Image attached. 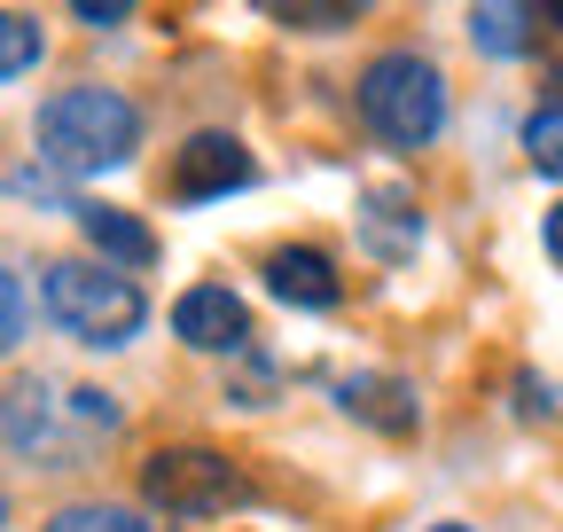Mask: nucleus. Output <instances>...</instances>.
Returning <instances> with one entry per match:
<instances>
[{
    "label": "nucleus",
    "mask_w": 563,
    "mask_h": 532,
    "mask_svg": "<svg viewBox=\"0 0 563 532\" xmlns=\"http://www.w3.org/2000/svg\"><path fill=\"white\" fill-rule=\"evenodd\" d=\"M47 313L70 329L79 345L95 353H118L141 337V321H150V298L133 290V275H118V266H79V258H55L47 266Z\"/></svg>",
    "instance_id": "nucleus-2"
},
{
    "label": "nucleus",
    "mask_w": 563,
    "mask_h": 532,
    "mask_svg": "<svg viewBox=\"0 0 563 532\" xmlns=\"http://www.w3.org/2000/svg\"><path fill=\"white\" fill-rule=\"evenodd\" d=\"M336 408L361 415V423H376V431H391V439L422 423L415 384H399V376H344V384H336Z\"/></svg>",
    "instance_id": "nucleus-8"
},
{
    "label": "nucleus",
    "mask_w": 563,
    "mask_h": 532,
    "mask_svg": "<svg viewBox=\"0 0 563 532\" xmlns=\"http://www.w3.org/2000/svg\"><path fill=\"white\" fill-rule=\"evenodd\" d=\"M525 157H532V173L563 180V102H548V110L525 118Z\"/></svg>",
    "instance_id": "nucleus-15"
},
{
    "label": "nucleus",
    "mask_w": 563,
    "mask_h": 532,
    "mask_svg": "<svg viewBox=\"0 0 563 532\" xmlns=\"http://www.w3.org/2000/svg\"><path fill=\"white\" fill-rule=\"evenodd\" d=\"M9 454L16 462H40L47 454V470H63V446H55V408H47V391L40 384H9Z\"/></svg>",
    "instance_id": "nucleus-10"
},
{
    "label": "nucleus",
    "mask_w": 563,
    "mask_h": 532,
    "mask_svg": "<svg viewBox=\"0 0 563 532\" xmlns=\"http://www.w3.org/2000/svg\"><path fill=\"white\" fill-rule=\"evenodd\" d=\"M431 532H470V524H431Z\"/></svg>",
    "instance_id": "nucleus-23"
},
{
    "label": "nucleus",
    "mask_w": 563,
    "mask_h": 532,
    "mask_svg": "<svg viewBox=\"0 0 563 532\" xmlns=\"http://www.w3.org/2000/svg\"><path fill=\"white\" fill-rule=\"evenodd\" d=\"M141 501L165 509L173 524H203V517L251 509V478L228 454H211V446H157L150 462H141Z\"/></svg>",
    "instance_id": "nucleus-4"
},
{
    "label": "nucleus",
    "mask_w": 563,
    "mask_h": 532,
    "mask_svg": "<svg viewBox=\"0 0 563 532\" xmlns=\"http://www.w3.org/2000/svg\"><path fill=\"white\" fill-rule=\"evenodd\" d=\"M251 180H258V165H251V149L235 133H196V142L173 157V196L180 204H211V196H235Z\"/></svg>",
    "instance_id": "nucleus-5"
},
{
    "label": "nucleus",
    "mask_w": 563,
    "mask_h": 532,
    "mask_svg": "<svg viewBox=\"0 0 563 532\" xmlns=\"http://www.w3.org/2000/svg\"><path fill=\"white\" fill-rule=\"evenodd\" d=\"M548 87H555V102H563V71H555V79H548Z\"/></svg>",
    "instance_id": "nucleus-22"
},
{
    "label": "nucleus",
    "mask_w": 563,
    "mask_h": 532,
    "mask_svg": "<svg viewBox=\"0 0 563 532\" xmlns=\"http://www.w3.org/2000/svg\"><path fill=\"white\" fill-rule=\"evenodd\" d=\"M361 235H368V251H376V258H407V251H415V235H422V220H415V204H407L399 188H368Z\"/></svg>",
    "instance_id": "nucleus-12"
},
{
    "label": "nucleus",
    "mask_w": 563,
    "mask_h": 532,
    "mask_svg": "<svg viewBox=\"0 0 563 532\" xmlns=\"http://www.w3.org/2000/svg\"><path fill=\"white\" fill-rule=\"evenodd\" d=\"M70 16L95 24V32H110V24H125V16H133V0H70Z\"/></svg>",
    "instance_id": "nucleus-18"
},
{
    "label": "nucleus",
    "mask_w": 563,
    "mask_h": 532,
    "mask_svg": "<svg viewBox=\"0 0 563 532\" xmlns=\"http://www.w3.org/2000/svg\"><path fill=\"white\" fill-rule=\"evenodd\" d=\"M266 290H274L282 306H298V313H329V306L344 298L336 266H329L313 243H282V251L266 258Z\"/></svg>",
    "instance_id": "nucleus-7"
},
{
    "label": "nucleus",
    "mask_w": 563,
    "mask_h": 532,
    "mask_svg": "<svg viewBox=\"0 0 563 532\" xmlns=\"http://www.w3.org/2000/svg\"><path fill=\"white\" fill-rule=\"evenodd\" d=\"M361 118L384 133L391 149H431L439 142V125H446V79H439V63H422V55H376L368 71H361Z\"/></svg>",
    "instance_id": "nucleus-3"
},
{
    "label": "nucleus",
    "mask_w": 563,
    "mask_h": 532,
    "mask_svg": "<svg viewBox=\"0 0 563 532\" xmlns=\"http://www.w3.org/2000/svg\"><path fill=\"white\" fill-rule=\"evenodd\" d=\"M173 337L196 345V353H243L251 345V313L228 282H196L173 298Z\"/></svg>",
    "instance_id": "nucleus-6"
},
{
    "label": "nucleus",
    "mask_w": 563,
    "mask_h": 532,
    "mask_svg": "<svg viewBox=\"0 0 563 532\" xmlns=\"http://www.w3.org/2000/svg\"><path fill=\"white\" fill-rule=\"evenodd\" d=\"M40 24L24 16V9H9V16H0V71H9V79H24L32 71V63H40Z\"/></svg>",
    "instance_id": "nucleus-16"
},
{
    "label": "nucleus",
    "mask_w": 563,
    "mask_h": 532,
    "mask_svg": "<svg viewBox=\"0 0 563 532\" xmlns=\"http://www.w3.org/2000/svg\"><path fill=\"white\" fill-rule=\"evenodd\" d=\"M548 258H555V266H563V204H555V212H548Z\"/></svg>",
    "instance_id": "nucleus-20"
},
{
    "label": "nucleus",
    "mask_w": 563,
    "mask_h": 532,
    "mask_svg": "<svg viewBox=\"0 0 563 532\" xmlns=\"http://www.w3.org/2000/svg\"><path fill=\"white\" fill-rule=\"evenodd\" d=\"M47 532H173V524H150V517H133V509H110V501H79V509L47 517Z\"/></svg>",
    "instance_id": "nucleus-14"
},
{
    "label": "nucleus",
    "mask_w": 563,
    "mask_h": 532,
    "mask_svg": "<svg viewBox=\"0 0 563 532\" xmlns=\"http://www.w3.org/2000/svg\"><path fill=\"white\" fill-rule=\"evenodd\" d=\"M470 40L493 63H517L532 47V0H477V9H470Z\"/></svg>",
    "instance_id": "nucleus-11"
},
{
    "label": "nucleus",
    "mask_w": 563,
    "mask_h": 532,
    "mask_svg": "<svg viewBox=\"0 0 563 532\" xmlns=\"http://www.w3.org/2000/svg\"><path fill=\"white\" fill-rule=\"evenodd\" d=\"M32 142H40V165L55 173H110L141 149V110L118 95V87H63L40 102L32 118Z\"/></svg>",
    "instance_id": "nucleus-1"
},
{
    "label": "nucleus",
    "mask_w": 563,
    "mask_h": 532,
    "mask_svg": "<svg viewBox=\"0 0 563 532\" xmlns=\"http://www.w3.org/2000/svg\"><path fill=\"white\" fill-rule=\"evenodd\" d=\"M540 16H548V24H555V32H563V0H540Z\"/></svg>",
    "instance_id": "nucleus-21"
},
{
    "label": "nucleus",
    "mask_w": 563,
    "mask_h": 532,
    "mask_svg": "<svg viewBox=\"0 0 563 532\" xmlns=\"http://www.w3.org/2000/svg\"><path fill=\"white\" fill-rule=\"evenodd\" d=\"M79 212V235L110 258V266H157V235L141 228L133 212H118V204H70Z\"/></svg>",
    "instance_id": "nucleus-9"
},
{
    "label": "nucleus",
    "mask_w": 563,
    "mask_h": 532,
    "mask_svg": "<svg viewBox=\"0 0 563 532\" xmlns=\"http://www.w3.org/2000/svg\"><path fill=\"white\" fill-rule=\"evenodd\" d=\"M0 282H9V337H0V345H24V329H32V313H24V266H9Z\"/></svg>",
    "instance_id": "nucleus-19"
},
{
    "label": "nucleus",
    "mask_w": 563,
    "mask_h": 532,
    "mask_svg": "<svg viewBox=\"0 0 563 532\" xmlns=\"http://www.w3.org/2000/svg\"><path fill=\"white\" fill-rule=\"evenodd\" d=\"M555 408H563V391H555L548 376H532V368H525V376H517V415H525V423H548Z\"/></svg>",
    "instance_id": "nucleus-17"
},
{
    "label": "nucleus",
    "mask_w": 563,
    "mask_h": 532,
    "mask_svg": "<svg viewBox=\"0 0 563 532\" xmlns=\"http://www.w3.org/2000/svg\"><path fill=\"white\" fill-rule=\"evenodd\" d=\"M258 9L290 32H344V24L368 16V0H258Z\"/></svg>",
    "instance_id": "nucleus-13"
}]
</instances>
